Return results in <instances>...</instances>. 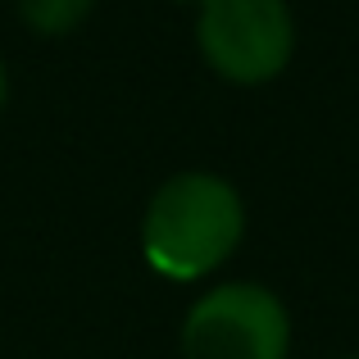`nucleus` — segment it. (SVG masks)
Segmentation results:
<instances>
[{"mask_svg":"<svg viewBox=\"0 0 359 359\" xmlns=\"http://www.w3.org/2000/svg\"><path fill=\"white\" fill-rule=\"evenodd\" d=\"M291 318L259 282L214 287L187 309L182 359H287Z\"/></svg>","mask_w":359,"mask_h":359,"instance_id":"obj_3","label":"nucleus"},{"mask_svg":"<svg viewBox=\"0 0 359 359\" xmlns=\"http://www.w3.org/2000/svg\"><path fill=\"white\" fill-rule=\"evenodd\" d=\"M177 5H201V0H177Z\"/></svg>","mask_w":359,"mask_h":359,"instance_id":"obj_6","label":"nucleus"},{"mask_svg":"<svg viewBox=\"0 0 359 359\" xmlns=\"http://www.w3.org/2000/svg\"><path fill=\"white\" fill-rule=\"evenodd\" d=\"M196 41L219 78L264 87L291 64L296 23L287 0H201Z\"/></svg>","mask_w":359,"mask_h":359,"instance_id":"obj_2","label":"nucleus"},{"mask_svg":"<svg viewBox=\"0 0 359 359\" xmlns=\"http://www.w3.org/2000/svg\"><path fill=\"white\" fill-rule=\"evenodd\" d=\"M245 232V210L232 182L214 173H177L150 196L141 223V255L173 282L214 273Z\"/></svg>","mask_w":359,"mask_h":359,"instance_id":"obj_1","label":"nucleus"},{"mask_svg":"<svg viewBox=\"0 0 359 359\" xmlns=\"http://www.w3.org/2000/svg\"><path fill=\"white\" fill-rule=\"evenodd\" d=\"M96 0H18V14L32 32L41 36H64L91 14Z\"/></svg>","mask_w":359,"mask_h":359,"instance_id":"obj_4","label":"nucleus"},{"mask_svg":"<svg viewBox=\"0 0 359 359\" xmlns=\"http://www.w3.org/2000/svg\"><path fill=\"white\" fill-rule=\"evenodd\" d=\"M5 96H9V82H5V64H0V109H5Z\"/></svg>","mask_w":359,"mask_h":359,"instance_id":"obj_5","label":"nucleus"}]
</instances>
